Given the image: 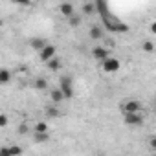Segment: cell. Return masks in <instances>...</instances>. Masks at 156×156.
Masks as SVG:
<instances>
[{"label":"cell","mask_w":156,"mask_h":156,"mask_svg":"<svg viewBox=\"0 0 156 156\" xmlns=\"http://www.w3.org/2000/svg\"><path fill=\"white\" fill-rule=\"evenodd\" d=\"M39 57H41L42 62H50L51 59H55V57H57V50H55V46L48 44L42 51H39Z\"/></svg>","instance_id":"cell-5"},{"label":"cell","mask_w":156,"mask_h":156,"mask_svg":"<svg viewBox=\"0 0 156 156\" xmlns=\"http://www.w3.org/2000/svg\"><path fill=\"white\" fill-rule=\"evenodd\" d=\"M59 88H61V92L64 94V98H66V99H70V98L73 96V85H72V79H70V77H66V75H62V77H61V81H59Z\"/></svg>","instance_id":"cell-4"},{"label":"cell","mask_w":156,"mask_h":156,"mask_svg":"<svg viewBox=\"0 0 156 156\" xmlns=\"http://www.w3.org/2000/svg\"><path fill=\"white\" fill-rule=\"evenodd\" d=\"M6 125H8V116L2 114V116H0V127H6Z\"/></svg>","instance_id":"cell-25"},{"label":"cell","mask_w":156,"mask_h":156,"mask_svg":"<svg viewBox=\"0 0 156 156\" xmlns=\"http://www.w3.org/2000/svg\"><path fill=\"white\" fill-rule=\"evenodd\" d=\"M50 99H51V105H59V103H62V99H66V98H64V94L61 92V88H53V90L50 92Z\"/></svg>","instance_id":"cell-9"},{"label":"cell","mask_w":156,"mask_h":156,"mask_svg":"<svg viewBox=\"0 0 156 156\" xmlns=\"http://www.w3.org/2000/svg\"><path fill=\"white\" fill-rule=\"evenodd\" d=\"M44 116H46V118H51V119L59 118V116H61L59 107H57V105H48V107L44 108Z\"/></svg>","instance_id":"cell-11"},{"label":"cell","mask_w":156,"mask_h":156,"mask_svg":"<svg viewBox=\"0 0 156 156\" xmlns=\"http://www.w3.org/2000/svg\"><path fill=\"white\" fill-rule=\"evenodd\" d=\"M33 132H48V125L46 121H37L33 127Z\"/></svg>","instance_id":"cell-18"},{"label":"cell","mask_w":156,"mask_h":156,"mask_svg":"<svg viewBox=\"0 0 156 156\" xmlns=\"http://www.w3.org/2000/svg\"><path fill=\"white\" fill-rule=\"evenodd\" d=\"M9 79H11V72H9L8 68H2V70H0V83H2V85H8Z\"/></svg>","instance_id":"cell-14"},{"label":"cell","mask_w":156,"mask_h":156,"mask_svg":"<svg viewBox=\"0 0 156 156\" xmlns=\"http://www.w3.org/2000/svg\"><path fill=\"white\" fill-rule=\"evenodd\" d=\"M141 50H143V51H147V53L154 51V42H151V41H143V44H141Z\"/></svg>","instance_id":"cell-20"},{"label":"cell","mask_w":156,"mask_h":156,"mask_svg":"<svg viewBox=\"0 0 156 156\" xmlns=\"http://www.w3.org/2000/svg\"><path fill=\"white\" fill-rule=\"evenodd\" d=\"M92 55H94V59L99 61V62H105V61L110 57L108 48H105V46H96V48L92 50Z\"/></svg>","instance_id":"cell-6"},{"label":"cell","mask_w":156,"mask_h":156,"mask_svg":"<svg viewBox=\"0 0 156 156\" xmlns=\"http://www.w3.org/2000/svg\"><path fill=\"white\" fill-rule=\"evenodd\" d=\"M9 151H11V156H20L22 154V149L19 145H9Z\"/></svg>","instance_id":"cell-22"},{"label":"cell","mask_w":156,"mask_h":156,"mask_svg":"<svg viewBox=\"0 0 156 156\" xmlns=\"http://www.w3.org/2000/svg\"><path fill=\"white\" fill-rule=\"evenodd\" d=\"M147 147H149L152 152H156V136H151V138L147 140Z\"/></svg>","instance_id":"cell-21"},{"label":"cell","mask_w":156,"mask_h":156,"mask_svg":"<svg viewBox=\"0 0 156 156\" xmlns=\"http://www.w3.org/2000/svg\"><path fill=\"white\" fill-rule=\"evenodd\" d=\"M59 11H61V15H64L66 19L73 17V6H72V4H68V2H62V4L59 6Z\"/></svg>","instance_id":"cell-12"},{"label":"cell","mask_w":156,"mask_h":156,"mask_svg":"<svg viewBox=\"0 0 156 156\" xmlns=\"http://www.w3.org/2000/svg\"><path fill=\"white\" fill-rule=\"evenodd\" d=\"M68 24H70L72 28L81 26V17H79V15H73V17H70V19H68Z\"/></svg>","instance_id":"cell-19"},{"label":"cell","mask_w":156,"mask_h":156,"mask_svg":"<svg viewBox=\"0 0 156 156\" xmlns=\"http://www.w3.org/2000/svg\"><path fill=\"white\" fill-rule=\"evenodd\" d=\"M154 110H156V103H154Z\"/></svg>","instance_id":"cell-28"},{"label":"cell","mask_w":156,"mask_h":156,"mask_svg":"<svg viewBox=\"0 0 156 156\" xmlns=\"http://www.w3.org/2000/svg\"><path fill=\"white\" fill-rule=\"evenodd\" d=\"M33 87H35V90H46L48 88V81L44 79V77H37L35 83H33Z\"/></svg>","instance_id":"cell-17"},{"label":"cell","mask_w":156,"mask_h":156,"mask_svg":"<svg viewBox=\"0 0 156 156\" xmlns=\"http://www.w3.org/2000/svg\"><path fill=\"white\" fill-rule=\"evenodd\" d=\"M149 30H151V33H154V35H156V20H154V22H151Z\"/></svg>","instance_id":"cell-26"},{"label":"cell","mask_w":156,"mask_h":156,"mask_svg":"<svg viewBox=\"0 0 156 156\" xmlns=\"http://www.w3.org/2000/svg\"><path fill=\"white\" fill-rule=\"evenodd\" d=\"M28 132H30V125H28V123L19 125V134H28Z\"/></svg>","instance_id":"cell-23"},{"label":"cell","mask_w":156,"mask_h":156,"mask_svg":"<svg viewBox=\"0 0 156 156\" xmlns=\"http://www.w3.org/2000/svg\"><path fill=\"white\" fill-rule=\"evenodd\" d=\"M88 35H90L92 41H101L103 39V28L101 26H92L88 30Z\"/></svg>","instance_id":"cell-10"},{"label":"cell","mask_w":156,"mask_h":156,"mask_svg":"<svg viewBox=\"0 0 156 156\" xmlns=\"http://www.w3.org/2000/svg\"><path fill=\"white\" fill-rule=\"evenodd\" d=\"M149 156H156V152H152V154H149Z\"/></svg>","instance_id":"cell-27"},{"label":"cell","mask_w":156,"mask_h":156,"mask_svg":"<svg viewBox=\"0 0 156 156\" xmlns=\"http://www.w3.org/2000/svg\"><path fill=\"white\" fill-rule=\"evenodd\" d=\"M125 123L127 125H132V127H140V125H143V121H145V118H143V114L140 112V114H125Z\"/></svg>","instance_id":"cell-7"},{"label":"cell","mask_w":156,"mask_h":156,"mask_svg":"<svg viewBox=\"0 0 156 156\" xmlns=\"http://www.w3.org/2000/svg\"><path fill=\"white\" fill-rule=\"evenodd\" d=\"M121 112L123 116L125 114H140L141 112V103L136 101V99H127L121 103Z\"/></svg>","instance_id":"cell-2"},{"label":"cell","mask_w":156,"mask_h":156,"mask_svg":"<svg viewBox=\"0 0 156 156\" xmlns=\"http://www.w3.org/2000/svg\"><path fill=\"white\" fill-rule=\"evenodd\" d=\"M83 15H94L96 11H98V8H96V4H92V2H87V4H83Z\"/></svg>","instance_id":"cell-15"},{"label":"cell","mask_w":156,"mask_h":156,"mask_svg":"<svg viewBox=\"0 0 156 156\" xmlns=\"http://www.w3.org/2000/svg\"><path fill=\"white\" fill-rule=\"evenodd\" d=\"M0 156H11L9 147H2V149H0Z\"/></svg>","instance_id":"cell-24"},{"label":"cell","mask_w":156,"mask_h":156,"mask_svg":"<svg viewBox=\"0 0 156 156\" xmlns=\"http://www.w3.org/2000/svg\"><path fill=\"white\" fill-rule=\"evenodd\" d=\"M30 46H31L33 50L42 51V50L48 46V42H46V39H42V37H33V39H30Z\"/></svg>","instance_id":"cell-8"},{"label":"cell","mask_w":156,"mask_h":156,"mask_svg":"<svg viewBox=\"0 0 156 156\" xmlns=\"http://www.w3.org/2000/svg\"><path fill=\"white\" fill-rule=\"evenodd\" d=\"M33 140L37 143H46L50 140V134L48 132H33Z\"/></svg>","instance_id":"cell-16"},{"label":"cell","mask_w":156,"mask_h":156,"mask_svg":"<svg viewBox=\"0 0 156 156\" xmlns=\"http://www.w3.org/2000/svg\"><path fill=\"white\" fill-rule=\"evenodd\" d=\"M101 68H103L105 73H116V72L121 68V62H119V59H116V57H108L105 62H101Z\"/></svg>","instance_id":"cell-3"},{"label":"cell","mask_w":156,"mask_h":156,"mask_svg":"<svg viewBox=\"0 0 156 156\" xmlns=\"http://www.w3.org/2000/svg\"><path fill=\"white\" fill-rule=\"evenodd\" d=\"M48 64V70H51V72H59L61 70V66H62V62H61V59L59 57H55V59H51L50 62H46Z\"/></svg>","instance_id":"cell-13"},{"label":"cell","mask_w":156,"mask_h":156,"mask_svg":"<svg viewBox=\"0 0 156 156\" xmlns=\"http://www.w3.org/2000/svg\"><path fill=\"white\" fill-rule=\"evenodd\" d=\"M101 20H103L105 30H108V31H112V33H127V31H129V24H125L123 20H119V19L114 17L112 13L101 15Z\"/></svg>","instance_id":"cell-1"}]
</instances>
